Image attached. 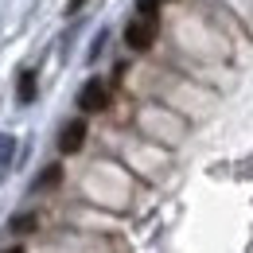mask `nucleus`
<instances>
[{"instance_id": "obj_1", "label": "nucleus", "mask_w": 253, "mask_h": 253, "mask_svg": "<svg viewBox=\"0 0 253 253\" xmlns=\"http://www.w3.org/2000/svg\"><path fill=\"white\" fill-rule=\"evenodd\" d=\"M160 35V20H144V16H132L125 24V43L128 51H148Z\"/></svg>"}, {"instance_id": "obj_2", "label": "nucleus", "mask_w": 253, "mask_h": 253, "mask_svg": "<svg viewBox=\"0 0 253 253\" xmlns=\"http://www.w3.org/2000/svg\"><path fill=\"white\" fill-rule=\"evenodd\" d=\"M109 105V86H105V78H90L82 90H78V109L82 113H101Z\"/></svg>"}, {"instance_id": "obj_3", "label": "nucleus", "mask_w": 253, "mask_h": 253, "mask_svg": "<svg viewBox=\"0 0 253 253\" xmlns=\"http://www.w3.org/2000/svg\"><path fill=\"white\" fill-rule=\"evenodd\" d=\"M86 144V121L78 117V121H66L63 132H59V152L63 156H70V152H78Z\"/></svg>"}, {"instance_id": "obj_4", "label": "nucleus", "mask_w": 253, "mask_h": 253, "mask_svg": "<svg viewBox=\"0 0 253 253\" xmlns=\"http://www.w3.org/2000/svg\"><path fill=\"white\" fill-rule=\"evenodd\" d=\"M12 160H16V136H12V132H0V183L8 179Z\"/></svg>"}, {"instance_id": "obj_5", "label": "nucleus", "mask_w": 253, "mask_h": 253, "mask_svg": "<svg viewBox=\"0 0 253 253\" xmlns=\"http://www.w3.org/2000/svg\"><path fill=\"white\" fill-rule=\"evenodd\" d=\"M59 179H63V164H47V171L35 179V191H51V187H59Z\"/></svg>"}, {"instance_id": "obj_6", "label": "nucleus", "mask_w": 253, "mask_h": 253, "mask_svg": "<svg viewBox=\"0 0 253 253\" xmlns=\"http://www.w3.org/2000/svg\"><path fill=\"white\" fill-rule=\"evenodd\" d=\"M16 97H20V105H32V101H35V70H24V74H20V90H16Z\"/></svg>"}, {"instance_id": "obj_7", "label": "nucleus", "mask_w": 253, "mask_h": 253, "mask_svg": "<svg viewBox=\"0 0 253 253\" xmlns=\"http://www.w3.org/2000/svg\"><path fill=\"white\" fill-rule=\"evenodd\" d=\"M136 16H144V20H160V0H136Z\"/></svg>"}, {"instance_id": "obj_8", "label": "nucleus", "mask_w": 253, "mask_h": 253, "mask_svg": "<svg viewBox=\"0 0 253 253\" xmlns=\"http://www.w3.org/2000/svg\"><path fill=\"white\" fill-rule=\"evenodd\" d=\"M12 230H16V234H28V230H35V214H20V218H12Z\"/></svg>"}, {"instance_id": "obj_9", "label": "nucleus", "mask_w": 253, "mask_h": 253, "mask_svg": "<svg viewBox=\"0 0 253 253\" xmlns=\"http://www.w3.org/2000/svg\"><path fill=\"white\" fill-rule=\"evenodd\" d=\"M90 0H66V16H74V12H82Z\"/></svg>"}, {"instance_id": "obj_10", "label": "nucleus", "mask_w": 253, "mask_h": 253, "mask_svg": "<svg viewBox=\"0 0 253 253\" xmlns=\"http://www.w3.org/2000/svg\"><path fill=\"white\" fill-rule=\"evenodd\" d=\"M4 253H24V250H20V246H16V250H4Z\"/></svg>"}]
</instances>
